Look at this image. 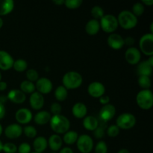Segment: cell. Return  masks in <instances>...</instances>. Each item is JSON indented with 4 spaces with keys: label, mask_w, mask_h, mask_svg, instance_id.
Here are the masks:
<instances>
[{
    "label": "cell",
    "mask_w": 153,
    "mask_h": 153,
    "mask_svg": "<svg viewBox=\"0 0 153 153\" xmlns=\"http://www.w3.org/2000/svg\"><path fill=\"white\" fill-rule=\"evenodd\" d=\"M60 153H73V150H72L71 148L70 147H64L63 149H61Z\"/></svg>",
    "instance_id": "obj_46"
},
{
    "label": "cell",
    "mask_w": 153,
    "mask_h": 153,
    "mask_svg": "<svg viewBox=\"0 0 153 153\" xmlns=\"http://www.w3.org/2000/svg\"><path fill=\"white\" fill-rule=\"evenodd\" d=\"M138 84L143 90H149L151 87V80L148 76H139Z\"/></svg>",
    "instance_id": "obj_31"
},
{
    "label": "cell",
    "mask_w": 153,
    "mask_h": 153,
    "mask_svg": "<svg viewBox=\"0 0 153 153\" xmlns=\"http://www.w3.org/2000/svg\"><path fill=\"white\" fill-rule=\"evenodd\" d=\"M7 100V97H4V96H1L0 97V102L2 103L4 105V103H5Z\"/></svg>",
    "instance_id": "obj_49"
},
{
    "label": "cell",
    "mask_w": 153,
    "mask_h": 153,
    "mask_svg": "<svg viewBox=\"0 0 153 153\" xmlns=\"http://www.w3.org/2000/svg\"><path fill=\"white\" fill-rule=\"evenodd\" d=\"M78 137H79V134L77 132L74 131H68L64 134L63 140L66 144L73 145L77 141Z\"/></svg>",
    "instance_id": "obj_27"
},
{
    "label": "cell",
    "mask_w": 153,
    "mask_h": 153,
    "mask_svg": "<svg viewBox=\"0 0 153 153\" xmlns=\"http://www.w3.org/2000/svg\"><path fill=\"white\" fill-rule=\"evenodd\" d=\"M30 105L34 110H40L43 107L44 105V97L39 92H35L31 94L29 99Z\"/></svg>",
    "instance_id": "obj_15"
},
{
    "label": "cell",
    "mask_w": 153,
    "mask_h": 153,
    "mask_svg": "<svg viewBox=\"0 0 153 153\" xmlns=\"http://www.w3.org/2000/svg\"><path fill=\"white\" fill-rule=\"evenodd\" d=\"M88 91L91 97L94 98H100L105 94V88L101 82H94L89 85Z\"/></svg>",
    "instance_id": "obj_9"
},
{
    "label": "cell",
    "mask_w": 153,
    "mask_h": 153,
    "mask_svg": "<svg viewBox=\"0 0 153 153\" xmlns=\"http://www.w3.org/2000/svg\"><path fill=\"white\" fill-rule=\"evenodd\" d=\"M2 131H3L2 126H1V124H0V135H1V134H2Z\"/></svg>",
    "instance_id": "obj_55"
},
{
    "label": "cell",
    "mask_w": 153,
    "mask_h": 153,
    "mask_svg": "<svg viewBox=\"0 0 153 153\" xmlns=\"http://www.w3.org/2000/svg\"><path fill=\"white\" fill-rule=\"evenodd\" d=\"M47 146V140L44 137H43V136L36 137L34 140V143H33V146H34L35 152L37 153H41L43 151H45V149H46Z\"/></svg>",
    "instance_id": "obj_23"
},
{
    "label": "cell",
    "mask_w": 153,
    "mask_h": 153,
    "mask_svg": "<svg viewBox=\"0 0 153 153\" xmlns=\"http://www.w3.org/2000/svg\"><path fill=\"white\" fill-rule=\"evenodd\" d=\"M137 105L143 110H149L153 105V95L149 90H142L136 97Z\"/></svg>",
    "instance_id": "obj_4"
},
{
    "label": "cell",
    "mask_w": 153,
    "mask_h": 153,
    "mask_svg": "<svg viewBox=\"0 0 153 153\" xmlns=\"http://www.w3.org/2000/svg\"><path fill=\"white\" fill-rule=\"evenodd\" d=\"M2 147H3V144H2V143H1V140H0V152H1V151H2Z\"/></svg>",
    "instance_id": "obj_54"
},
{
    "label": "cell",
    "mask_w": 153,
    "mask_h": 153,
    "mask_svg": "<svg viewBox=\"0 0 153 153\" xmlns=\"http://www.w3.org/2000/svg\"><path fill=\"white\" fill-rule=\"evenodd\" d=\"M14 7V2L12 0H0V16L9 14Z\"/></svg>",
    "instance_id": "obj_22"
},
{
    "label": "cell",
    "mask_w": 153,
    "mask_h": 153,
    "mask_svg": "<svg viewBox=\"0 0 153 153\" xmlns=\"http://www.w3.org/2000/svg\"><path fill=\"white\" fill-rule=\"evenodd\" d=\"M17 150L19 153H30V152H31V146L28 143H22V144L19 145Z\"/></svg>",
    "instance_id": "obj_41"
},
{
    "label": "cell",
    "mask_w": 153,
    "mask_h": 153,
    "mask_svg": "<svg viewBox=\"0 0 153 153\" xmlns=\"http://www.w3.org/2000/svg\"><path fill=\"white\" fill-rule=\"evenodd\" d=\"M7 100L16 104H22L26 100V96L23 92L18 89H13L7 94Z\"/></svg>",
    "instance_id": "obj_18"
},
{
    "label": "cell",
    "mask_w": 153,
    "mask_h": 153,
    "mask_svg": "<svg viewBox=\"0 0 153 153\" xmlns=\"http://www.w3.org/2000/svg\"><path fill=\"white\" fill-rule=\"evenodd\" d=\"M2 25H3V19L0 17V28L2 27Z\"/></svg>",
    "instance_id": "obj_53"
},
{
    "label": "cell",
    "mask_w": 153,
    "mask_h": 153,
    "mask_svg": "<svg viewBox=\"0 0 153 153\" xmlns=\"http://www.w3.org/2000/svg\"><path fill=\"white\" fill-rule=\"evenodd\" d=\"M137 72L139 76H149L152 75V67L149 66L147 61H142L137 67Z\"/></svg>",
    "instance_id": "obj_25"
},
{
    "label": "cell",
    "mask_w": 153,
    "mask_h": 153,
    "mask_svg": "<svg viewBox=\"0 0 153 153\" xmlns=\"http://www.w3.org/2000/svg\"><path fill=\"white\" fill-rule=\"evenodd\" d=\"M83 1L82 0H66L64 1V4L67 8L76 9L80 7Z\"/></svg>",
    "instance_id": "obj_34"
},
{
    "label": "cell",
    "mask_w": 153,
    "mask_h": 153,
    "mask_svg": "<svg viewBox=\"0 0 153 153\" xmlns=\"http://www.w3.org/2000/svg\"><path fill=\"white\" fill-rule=\"evenodd\" d=\"M76 143H77L78 149L82 153L91 152L94 147V140L92 137L88 134H82L79 136Z\"/></svg>",
    "instance_id": "obj_8"
},
{
    "label": "cell",
    "mask_w": 153,
    "mask_h": 153,
    "mask_svg": "<svg viewBox=\"0 0 153 153\" xmlns=\"http://www.w3.org/2000/svg\"><path fill=\"white\" fill-rule=\"evenodd\" d=\"M49 123L51 128L57 134H65L70 129V120L61 114L52 116Z\"/></svg>",
    "instance_id": "obj_1"
},
{
    "label": "cell",
    "mask_w": 153,
    "mask_h": 153,
    "mask_svg": "<svg viewBox=\"0 0 153 153\" xmlns=\"http://www.w3.org/2000/svg\"><path fill=\"white\" fill-rule=\"evenodd\" d=\"M32 153H37V152H32Z\"/></svg>",
    "instance_id": "obj_57"
},
{
    "label": "cell",
    "mask_w": 153,
    "mask_h": 153,
    "mask_svg": "<svg viewBox=\"0 0 153 153\" xmlns=\"http://www.w3.org/2000/svg\"><path fill=\"white\" fill-rule=\"evenodd\" d=\"M22 128L19 124L13 123L7 126L4 129V134L9 139H16L21 136Z\"/></svg>",
    "instance_id": "obj_13"
},
{
    "label": "cell",
    "mask_w": 153,
    "mask_h": 153,
    "mask_svg": "<svg viewBox=\"0 0 153 153\" xmlns=\"http://www.w3.org/2000/svg\"><path fill=\"white\" fill-rule=\"evenodd\" d=\"M13 58L8 52L0 51V69L2 70H8L13 67Z\"/></svg>",
    "instance_id": "obj_14"
},
{
    "label": "cell",
    "mask_w": 153,
    "mask_h": 153,
    "mask_svg": "<svg viewBox=\"0 0 153 153\" xmlns=\"http://www.w3.org/2000/svg\"><path fill=\"white\" fill-rule=\"evenodd\" d=\"M83 79L81 74L75 71H70L66 73L62 79L63 86L67 90H73L82 85Z\"/></svg>",
    "instance_id": "obj_2"
},
{
    "label": "cell",
    "mask_w": 153,
    "mask_h": 153,
    "mask_svg": "<svg viewBox=\"0 0 153 153\" xmlns=\"http://www.w3.org/2000/svg\"><path fill=\"white\" fill-rule=\"evenodd\" d=\"M118 24L124 29H131L137 24V18L129 10H123L118 15Z\"/></svg>",
    "instance_id": "obj_3"
},
{
    "label": "cell",
    "mask_w": 153,
    "mask_h": 153,
    "mask_svg": "<svg viewBox=\"0 0 153 153\" xmlns=\"http://www.w3.org/2000/svg\"><path fill=\"white\" fill-rule=\"evenodd\" d=\"M63 140L58 134H52L49 137L48 140V145L49 146L50 149L54 152L58 151L61 149L62 146Z\"/></svg>",
    "instance_id": "obj_20"
},
{
    "label": "cell",
    "mask_w": 153,
    "mask_h": 153,
    "mask_svg": "<svg viewBox=\"0 0 153 153\" xmlns=\"http://www.w3.org/2000/svg\"><path fill=\"white\" fill-rule=\"evenodd\" d=\"M117 126L122 129H129L136 124V117L130 113H124L120 115L116 121Z\"/></svg>",
    "instance_id": "obj_6"
},
{
    "label": "cell",
    "mask_w": 153,
    "mask_h": 153,
    "mask_svg": "<svg viewBox=\"0 0 153 153\" xmlns=\"http://www.w3.org/2000/svg\"><path fill=\"white\" fill-rule=\"evenodd\" d=\"M22 132L25 134V136L29 138H34L37 135V130L34 127L31 126H27L22 129Z\"/></svg>",
    "instance_id": "obj_35"
},
{
    "label": "cell",
    "mask_w": 153,
    "mask_h": 153,
    "mask_svg": "<svg viewBox=\"0 0 153 153\" xmlns=\"http://www.w3.org/2000/svg\"><path fill=\"white\" fill-rule=\"evenodd\" d=\"M72 113L75 117L78 119H82L87 115L88 108L84 103L77 102L73 105L72 108Z\"/></svg>",
    "instance_id": "obj_19"
},
{
    "label": "cell",
    "mask_w": 153,
    "mask_h": 153,
    "mask_svg": "<svg viewBox=\"0 0 153 153\" xmlns=\"http://www.w3.org/2000/svg\"><path fill=\"white\" fill-rule=\"evenodd\" d=\"M108 44L111 49L119 50L123 47L124 39L117 34H111L108 37Z\"/></svg>",
    "instance_id": "obj_17"
},
{
    "label": "cell",
    "mask_w": 153,
    "mask_h": 153,
    "mask_svg": "<svg viewBox=\"0 0 153 153\" xmlns=\"http://www.w3.org/2000/svg\"><path fill=\"white\" fill-rule=\"evenodd\" d=\"M27 67H28V64L23 59H18L13 62V68L18 73L25 71L27 70Z\"/></svg>",
    "instance_id": "obj_30"
},
{
    "label": "cell",
    "mask_w": 153,
    "mask_h": 153,
    "mask_svg": "<svg viewBox=\"0 0 153 153\" xmlns=\"http://www.w3.org/2000/svg\"><path fill=\"white\" fill-rule=\"evenodd\" d=\"M83 126L88 131H94L99 126V121L93 116H88L84 119Z\"/></svg>",
    "instance_id": "obj_26"
},
{
    "label": "cell",
    "mask_w": 153,
    "mask_h": 153,
    "mask_svg": "<svg viewBox=\"0 0 153 153\" xmlns=\"http://www.w3.org/2000/svg\"><path fill=\"white\" fill-rule=\"evenodd\" d=\"M91 15H92L93 17L94 18V19H97L98 20L99 19H101L103 16H104V10L100 6H94V7H92L91 9Z\"/></svg>",
    "instance_id": "obj_32"
},
{
    "label": "cell",
    "mask_w": 153,
    "mask_h": 153,
    "mask_svg": "<svg viewBox=\"0 0 153 153\" xmlns=\"http://www.w3.org/2000/svg\"><path fill=\"white\" fill-rule=\"evenodd\" d=\"M1 73H0V82H1Z\"/></svg>",
    "instance_id": "obj_56"
},
{
    "label": "cell",
    "mask_w": 153,
    "mask_h": 153,
    "mask_svg": "<svg viewBox=\"0 0 153 153\" xmlns=\"http://www.w3.org/2000/svg\"><path fill=\"white\" fill-rule=\"evenodd\" d=\"M68 96V91L64 86H59L55 91V97L58 101L63 102L67 99Z\"/></svg>",
    "instance_id": "obj_29"
},
{
    "label": "cell",
    "mask_w": 153,
    "mask_h": 153,
    "mask_svg": "<svg viewBox=\"0 0 153 153\" xmlns=\"http://www.w3.org/2000/svg\"><path fill=\"white\" fill-rule=\"evenodd\" d=\"M146 61H147V63L149 64V66H150V67H153V56L149 57V59H148Z\"/></svg>",
    "instance_id": "obj_51"
},
{
    "label": "cell",
    "mask_w": 153,
    "mask_h": 153,
    "mask_svg": "<svg viewBox=\"0 0 153 153\" xmlns=\"http://www.w3.org/2000/svg\"><path fill=\"white\" fill-rule=\"evenodd\" d=\"M134 40L133 37H126V39H124V44H126L128 46H131V45L134 44Z\"/></svg>",
    "instance_id": "obj_44"
},
{
    "label": "cell",
    "mask_w": 153,
    "mask_h": 153,
    "mask_svg": "<svg viewBox=\"0 0 153 153\" xmlns=\"http://www.w3.org/2000/svg\"><path fill=\"white\" fill-rule=\"evenodd\" d=\"M100 25L105 32L112 34L117 29L119 24L117 19L114 15L106 14L100 19Z\"/></svg>",
    "instance_id": "obj_5"
},
{
    "label": "cell",
    "mask_w": 153,
    "mask_h": 153,
    "mask_svg": "<svg viewBox=\"0 0 153 153\" xmlns=\"http://www.w3.org/2000/svg\"><path fill=\"white\" fill-rule=\"evenodd\" d=\"M118 153H130L129 151L126 149H122L118 152Z\"/></svg>",
    "instance_id": "obj_52"
},
{
    "label": "cell",
    "mask_w": 153,
    "mask_h": 153,
    "mask_svg": "<svg viewBox=\"0 0 153 153\" xmlns=\"http://www.w3.org/2000/svg\"><path fill=\"white\" fill-rule=\"evenodd\" d=\"M51 114L49 112L46 111H41L38 112L34 116V122L37 124V125H45V124L48 123L50 121Z\"/></svg>",
    "instance_id": "obj_21"
},
{
    "label": "cell",
    "mask_w": 153,
    "mask_h": 153,
    "mask_svg": "<svg viewBox=\"0 0 153 153\" xmlns=\"http://www.w3.org/2000/svg\"><path fill=\"white\" fill-rule=\"evenodd\" d=\"M108 146L105 141H99L95 147V153H107Z\"/></svg>",
    "instance_id": "obj_38"
},
{
    "label": "cell",
    "mask_w": 153,
    "mask_h": 153,
    "mask_svg": "<svg viewBox=\"0 0 153 153\" xmlns=\"http://www.w3.org/2000/svg\"><path fill=\"white\" fill-rule=\"evenodd\" d=\"M52 83L47 78H40L36 82L35 88L37 90V92L40 94H47L50 93L52 90Z\"/></svg>",
    "instance_id": "obj_11"
},
{
    "label": "cell",
    "mask_w": 153,
    "mask_h": 153,
    "mask_svg": "<svg viewBox=\"0 0 153 153\" xmlns=\"http://www.w3.org/2000/svg\"><path fill=\"white\" fill-rule=\"evenodd\" d=\"M2 151L5 153H16L17 151V147L13 143H6L3 145Z\"/></svg>",
    "instance_id": "obj_37"
},
{
    "label": "cell",
    "mask_w": 153,
    "mask_h": 153,
    "mask_svg": "<svg viewBox=\"0 0 153 153\" xmlns=\"http://www.w3.org/2000/svg\"><path fill=\"white\" fill-rule=\"evenodd\" d=\"M5 115V108L2 103L0 102V120L2 119Z\"/></svg>",
    "instance_id": "obj_45"
},
{
    "label": "cell",
    "mask_w": 153,
    "mask_h": 153,
    "mask_svg": "<svg viewBox=\"0 0 153 153\" xmlns=\"http://www.w3.org/2000/svg\"><path fill=\"white\" fill-rule=\"evenodd\" d=\"M26 77L28 79V81L31 82H37L39 79V75L37 70L34 69H30V70L26 71Z\"/></svg>",
    "instance_id": "obj_36"
},
{
    "label": "cell",
    "mask_w": 153,
    "mask_h": 153,
    "mask_svg": "<svg viewBox=\"0 0 153 153\" xmlns=\"http://www.w3.org/2000/svg\"><path fill=\"white\" fill-rule=\"evenodd\" d=\"M15 117L19 124H27L32 120V114L28 109L20 108L16 112Z\"/></svg>",
    "instance_id": "obj_16"
},
{
    "label": "cell",
    "mask_w": 153,
    "mask_h": 153,
    "mask_svg": "<svg viewBox=\"0 0 153 153\" xmlns=\"http://www.w3.org/2000/svg\"><path fill=\"white\" fill-rule=\"evenodd\" d=\"M125 58L128 64L135 65L138 64L141 58L140 52L135 47L128 48L125 53Z\"/></svg>",
    "instance_id": "obj_10"
},
{
    "label": "cell",
    "mask_w": 153,
    "mask_h": 153,
    "mask_svg": "<svg viewBox=\"0 0 153 153\" xmlns=\"http://www.w3.org/2000/svg\"><path fill=\"white\" fill-rule=\"evenodd\" d=\"M53 2L55 3V4H58V5H61V4H64V0H53Z\"/></svg>",
    "instance_id": "obj_50"
},
{
    "label": "cell",
    "mask_w": 153,
    "mask_h": 153,
    "mask_svg": "<svg viewBox=\"0 0 153 153\" xmlns=\"http://www.w3.org/2000/svg\"><path fill=\"white\" fill-rule=\"evenodd\" d=\"M50 111H51V113L53 114V116H55V115L61 114V105L58 102L52 103V105H51L50 107Z\"/></svg>",
    "instance_id": "obj_40"
},
{
    "label": "cell",
    "mask_w": 153,
    "mask_h": 153,
    "mask_svg": "<svg viewBox=\"0 0 153 153\" xmlns=\"http://www.w3.org/2000/svg\"><path fill=\"white\" fill-rule=\"evenodd\" d=\"M116 114V108L113 105L108 104L103 105L100 111V117L104 122H108L113 119Z\"/></svg>",
    "instance_id": "obj_12"
},
{
    "label": "cell",
    "mask_w": 153,
    "mask_h": 153,
    "mask_svg": "<svg viewBox=\"0 0 153 153\" xmlns=\"http://www.w3.org/2000/svg\"><path fill=\"white\" fill-rule=\"evenodd\" d=\"M139 46L144 55L153 56V34L149 33L141 37L139 42Z\"/></svg>",
    "instance_id": "obj_7"
},
{
    "label": "cell",
    "mask_w": 153,
    "mask_h": 153,
    "mask_svg": "<svg viewBox=\"0 0 153 153\" xmlns=\"http://www.w3.org/2000/svg\"><path fill=\"white\" fill-rule=\"evenodd\" d=\"M144 12V6L142 3L137 2L133 5L132 7V13L134 16H141Z\"/></svg>",
    "instance_id": "obj_33"
},
{
    "label": "cell",
    "mask_w": 153,
    "mask_h": 153,
    "mask_svg": "<svg viewBox=\"0 0 153 153\" xmlns=\"http://www.w3.org/2000/svg\"><path fill=\"white\" fill-rule=\"evenodd\" d=\"M20 90L24 94H32L35 91V85L33 82L29 81H23L20 84Z\"/></svg>",
    "instance_id": "obj_28"
},
{
    "label": "cell",
    "mask_w": 153,
    "mask_h": 153,
    "mask_svg": "<svg viewBox=\"0 0 153 153\" xmlns=\"http://www.w3.org/2000/svg\"><path fill=\"white\" fill-rule=\"evenodd\" d=\"M100 99V102L101 104H102L103 105H108L110 102V97L108 96H102Z\"/></svg>",
    "instance_id": "obj_43"
},
{
    "label": "cell",
    "mask_w": 153,
    "mask_h": 153,
    "mask_svg": "<svg viewBox=\"0 0 153 153\" xmlns=\"http://www.w3.org/2000/svg\"><path fill=\"white\" fill-rule=\"evenodd\" d=\"M104 129H103L102 127L98 126L95 130L94 131V134L96 138H102L104 136Z\"/></svg>",
    "instance_id": "obj_42"
},
{
    "label": "cell",
    "mask_w": 153,
    "mask_h": 153,
    "mask_svg": "<svg viewBox=\"0 0 153 153\" xmlns=\"http://www.w3.org/2000/svg\"><path fill=\"white\" fill-rule=\"evenodd\" d=\"M142 4H144L147 6H151L153 4V1L152 0H143Z\"/></svg>",
    "instance_id": "obj_48"
},
{
    "label": "cell",
    "mask_w": 153,
    "mask_h": 153,
    "mask_svg": "<svg viewBox=\"0 0 153 153\" xmlns=\"http://www.w3.org/2000/svg\"><path fill=\"white\" fill-rule=\"evenodd\" d=\"M7 88V83L4 82H0V91H5Z\"/></svg>",
    "instance_id": "obj_47"
},
{
    "label": "cell",
    "mask_w": 153,
    "mask_h": 153,
    "mask_svg": "<svg viewBox=\"0 0 153 153\" xmlns=\"http://www.w3.org/2000/svg\"><path fill=\"white\" fill-rule=\"evenodd\" d=\"M100 28V22L97 19H91L85 25V31L89 35H95L99 32Z\"/></svg>",
    "instance_id": "obj_24"
},
{
    "label": "cell",
    "mask_w": 153,
    "mask_h": 153,
    "mask_svg": "<svg viewBox=\"0 0 153 153\" xmlns=\"http://www.w3.org/2000/svg\"><path fill=\"white\" fill-rule=\"evenodd\" d=\"M120 128L117 126V125H111L108 128L107 134L109 137H115L119 134Z\"/></svg>",
    "instance_id": "obj_39"
}]
</instances>
